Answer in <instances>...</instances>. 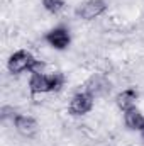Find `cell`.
I'll return each mask as SVG.
<instances>
[{
  "mask_svg": "<svg viewBox=\"0 0 144 146\" xmlns=\"http://www.w3.org/2000/svg\"><path fill=\"white\" fill-rule=\"evenodd\" d=\"M83 90L87 94H90L93 99H98V97H107L112 90V83L105 75L102 73H93L85 83H83Z\"/></svg>",
  "mask_w": 144,
  "mask_h": 146,
  "instance_id": "obj_1",
  "label": "cell"
},
{
  "mask_svg": "<svg viewBox=\"0 0 144 146\" xmlns=\"http://www.w3.org/2000/svg\"><path fill=\"white\" fill-rule=\"evenodd\" d=\"M105 10H107L105 0H85L76 9V15L83 21H93V19L100 17Z\"/></svg>",
  "mask_w": 144,
  "mask_h": 146,
  "instance_id": "obj_2",
  "label": "cell"
},
{
  "mask_svg": "<svg viewBox=\"0 0 144 146\" xmlns=\"http://www.w3.org/2000/svg\"><path fill=\"white\" fill-rule=\"evenodd\" d=\"M34 56L26 51V49H19L14 54H10L9 61H7V68L10 73H22V72H29L31 65L34 63Z\"/></svg>",
  "mask_w": 144,
  "mask_h": 146,
  "instance_id": "obj_3",
  "label": "cell"
},
{
  "mask_svg": "<svg viewBox=\"0 0 144 146\" xmlns=\"http://www.w3.org/2000/svg\"><path fill=\"white\" fill-rule=\"evenodd\" d=\"M93 100L95 99L90 94H87L85 90L76 92L71 97V100H70V107H68L70 114H73V115H85V114H88L93 109Z\"/></svg>",
  "mask_w": 144,
  "mask_h": 146,
  "instance_id": "obj_4",
  "label": "cell"
},
{
  "mask_svg": "<svg viewBox=\"0 0 144 146\" xmlns=\"http://www.w3.org/2000/svg\"><path fill=\"white\" fill-rule=\"evenodd\" d=\"M44 39H46V42H48L49 46H53L54 49L63 51V49H66V48L70 46V42H71V34H70V31H68L66 27L58 26V27L51 29V31L44 36Z\"/></svg>",
  "mask_w": 144,
  "mask_h": 146,
  "instance_id": "obj_5",
  "label": "cell"
},
{
  "mask_svg": "<svg viewBox=\"0 0 144 146\" xmlns=\"http://www.w3.org/2000/svg\"><path fill=\"white\" fill-rule=\"evenodd\" d=\"M14 127L19 134H22L24 138H32L37 133V121L31 115H24V114H17L14 119Z\"/></svg>",
  "mask_w": 144,
  "mask_h": 146,
  "instance_id": "obj_6",
  "label": "cell"
},
{
  "mask_svg": "<svg viewBox=\"0 0 144 146\" xmlns=\"http://www.w3.org/2000/svg\"><path fill=\"white\" fill-rule=\"evenodd\" d=\"M137 92H136V88H126V90H122L120 94H117V97H115V104H117V107L120 110H129L132 109V107H136V100H137Z\"/></svg>",
  "mask_w": 144,
  "mask_h": 146,
  "instance_id": "obj_7",
  "label": "cell"
},
{
  "mask_svg": "<svg viewBox=\"0 0 144 146\" xmlns=\"http://www.w3.org/2000/svg\"><path fill=\"white\" fill-rule=\"evenodd\" d=\"M124 122L131 131H141L144 127V115L137 107L126 110L124 112Z\"/></svg>",
  "mask_w": 144,
  "mask_h": 146,
  "instance_id": "obj_8",
  "label": "cell"
},
{
  "mask_svg": "<svg viewBox=\"0 0 144 146\" xmlns=\"http://www.w3.org/2000/svg\"><path fill=\"white\" fill-rule=\"evenodd\" d=\"M29 90L32 95L46 94L48 92V75L44 73H32L29 78Z\"/></svg>",
  "mask_w": 144,
  "mask_h": 146,
  "instance_id": "obj_9",
  "label": "cell"
},
{
  "mask_svg": "<svg viewBox=\"0 0 144 146\" xmlns=\"http://www.w3.org/2000/svg\"><path fill=\"white\" fill-rule=\"evenodd\" d=\"M65 75L61 72H54L48 75V92H59L65 87Z\"/></svg>",
  "mask_w": 144,
  "mask_h": 146,
  "instance_id": "obj_10",
  "label": "cell"
},
{
  "mask_svg": "<svg viewBox=\"0 0 144 146\" xmlns=\"http://www.w3.org/2000/svg\"><path fill=\"white\" fill-rule=\"evenodd\" d=\"M42 7L49 14H59L66 7V0H42Z\"/></svg>",
  "mask_w": 144,
  "mask_h": 146,
  "instance_id": "obj_11",
  "label": "cell"
},
{
  "mask_svg": "<svg viewBox=\"0 0 144 146\" xmlns=\"http://www.w3.org/2000/svg\"><path fill=\"white\" fill-rule=\"evenodd\" d=\"M17 114H19V112L14 109V107H10V106H3L2 110H0V117H2L3 121H5V119H12V121H14Z\"/></svg>",
  "mask_w": 144,
  "mask_h": 146,
  "instance_id": "obj_12",
  "label": "cell"
},
{
  "mask_svg": "<svg viewBox=\"0 0 144 146\" xmlns=\"http://www.w3.org/2000/svg\"><path fill=\"white\" fill-rule=\"evenodd\" d=\"M44 68H46V63H44V61H41V60H34V63L31 65L29 72H31V75H32V73H44Z\"/></svg>",
  "mask_w": 144,
  "mask_h": 146,
  "instance_id": "obj_13",
  "label": "cell"
},
{
  "mask_svg": "<svg viewBox=\"0 0 144 146\" xmlns=\"http://www.w3.org/2000/svg\"><path fill=\"white\" fill-rule=\"evenodd\" d=\"M139 133H141V141H143V143H144V127H143V129H141V131H139Z\"/></svg>",
  "mask_w": 144,
  "mask_h": 146,
  "instance_id": "obj_14",
  "label": "cell"
}]
</instances>
